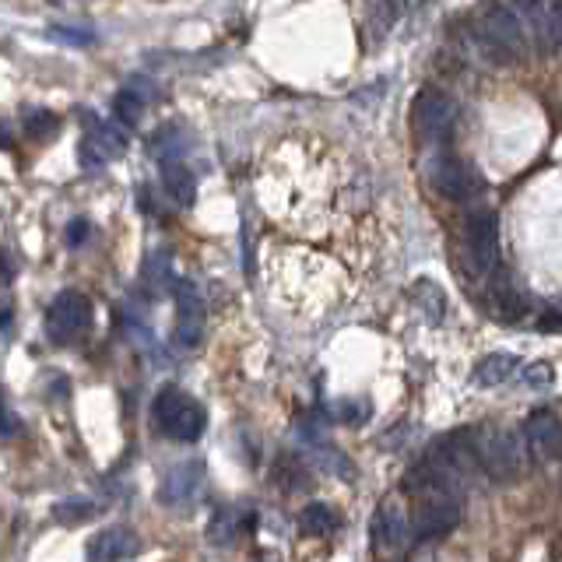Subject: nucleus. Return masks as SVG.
Instances as JSON below:
<instances>
[{
  "label": "nucleus",
  "mask_w": 562,
  "mask_h": 562,
  "mask_svg": "<svg viewBox=\"0 0 562 562\" xmlns=\"http://www.w3.org/2000/svg\"><path fill=\"white\" fill-rule=\"evenodd\" d=\"M468 39L475 43L478 57L489 60L496 67L520 64L527 53V32L520 22L517 8L503 4V0H485L478 4V11L471 15Z\"/></svg>",
  "instance_id": "nucleus-1"
},
{
  "label": "nucleus",
  "mask_w": 562,
  "mask_h": 562,
  "mask_svg": "<svg viewBox=\"0 0 562 562\" xmlns=\"http://www.w3.org/2000/svg\"><path fill=\"white\" fill-rule=\"evenodd\" d=\"M152 418L159 433H166L176 443H197L204 436V426H208V415H204L201 404L190 394H183L180 387H173V383L159 390L152 404Z\"/></svg>",
  "instance_id": "nucleus-2"
},
{
  "label": "nucleus",
  "mask_w": 562,
  "mask_h": 562,
  "mask_svg": "<svg viewBox=\"0 0 562 562\" xmlns=\"http://www.w3.org/2000/svg\"><path fill=\"white\" fill-rule=\"evenodd\" d=\"M478 464L492 482H513L524 471L527 440L524 433H499V429H471Z\"/></svg>",
  "instance_id": "nucleus-3"
},
{
  "label": "nucleus",
  "mask_w": 562,
  "mask_h": 562,
  "mask_svg": "<svg viewBox=\"0 0 562 562\" xmlns=\"http://www.w3.org/2000/svg\"><path fill=\"white\" fill-rule=\"evenodd\" d=\"M92 327V299L85 292H57V299L46 310V334L53 345H74Z\"/></svg>",
  "instance_id": "nucleus-4"
},
{
  "label": "nucleus",
  "mask_w": 562,
  "mask_h": 562,
  "mask_svg": "<svg viewBox=\"0 0 562 562\" xmlns=\"http://www.w3.org/2000/svg\"><path fill=\"white\" fill-rule=\"evenodd\" d=\"M464 260L475 274H492L499 264V229L489 208H471L464 218Z\"/></svg>",
  "instance_id": "nucleus-5"
},
{
  "label": "nucleus",
  "mask_w": 562,
  "mask_h": 562,
  "mask_svg": "<svg viewBox=\"0 0 562 562\" xmlns=\"http://www.w3.org/2000/svg\"><path fill=\"white\" fill-rule=\"evenodd\" d=\"M85 137H81V148H78V162L92 173L106 169L113 159H123L127 155V134H123L120 120L106 123V120H95V113H85Z\"/></svg>",
  "instance_id": "nucleus-6"
},
{
  "label": "nucleus",
  "mask_w": 562,
  "mask_h": 562,
  "mask_svg": "<svg viewBox=\"0 0 562 562\" xmlns=\"http://www.w3.org/2000/svg\"><path fill=\"white\" fill-rule=\"evenodd\" d=\"M429 180H433V187L440 190L443 197H450V201H461V204H475L478 197L485 194V180L475 173L471 166H464L461 159H454V155H436L433 166H429Z\"/></svg>",
  "instance_id": "nucleus-7"
},
{
  "label": "nucleus",
  "mask_w": 562,
  "mask_h": 562,
  "mask_svg": "<svg viewBox=\"0 0 562 562\" xmlns=\"http://www.w3.org/2000/svg\"><path fill=\"white\" fill-rule=\"evenodd\" d=\"M411 120H415V130L426 137L429 145H443L454 130V102L447 99L443 92H418L415 106H411Z\"/></svg>",
  "instance_id": "nucleus-8"
},
{
  "label": "nucleus",
  "mask_w": 562,
  "mask_h": 562,
  "mask_svg": "<svg viewBox=\"0 0 562 562\" xmlns=\"http://www.w3.org/2000/svg\"><path fill=\"white\" fill-rule=\"evenodd\" d=\"M173 299H176V345L183 348H194L201 345L204 338V296L190 278H180L173 285Z\"/></svg>",
  "instance_id": "nucleus-9"
},
{
  "label": "nucleus",
  "mask_w": 562,
  "mask_h": 562,
  "mask_svg": "<svg viewBox=\"0 0 562 562\" xmlns=\"http://www.w3.org/2000/svg\"><path fill=\"white\" fill-rule=\"evenodd\" d=\"M457 524H461V499L457 496L426 499V503L418 506L415 524H411V538L415 541H440V538H447Z\"/></svg>",
  "instance_id": "nucleus-10"
},
{
  "label": "nucleus",
  "mask_w": 562,
  "mask_h": 562,
  "mask_svg": "<svg viewBox=\"0 0 562 562\" xmlns=\"http://www.w3.org/2000/svg\"><path fill=\"white\" fill-rule=\"evenodd\" d=\"M517 8L520 22H524L527 39L534 43L538 53H555L559 50V32H555V18H552V4L548 0H510Z\"/></svg>",
  "instance_id": "nucleus-11"
},
{
  "label": "nucleus",
  "mask_w": 562,
  "mask_h": 562,
  "mask_svg": "<svg viewBox=\"0 0 562 562\" xmlns=\"http://www.w3.org/2000/svg\"><path fill=\"white\" fill-rule=\"evenodd\" d=\"M408 517H404L401 503L397 499H383L380 510L373 513V520H369V538H373V548H380V552H390V548H401L404 541H408Z\"/></svg>",
  "instance_id": "nucleus-12"
},
{
  "label": "nucleus",
  "mask_w": 562,
  "mask_h": 562,
  "mask_svg": "<svg viewBox=\"0 0 562 562\" xmlns=\"http://www.w3.org/2000/svg\"><path fill=\"white\" fill-rule=\"evenodd\" d=\"M137 548H141V538L134 534V527L113 524V527H102L95 538H88L85 555L95 562H113V559H134Z\"/></svg>",
  "instance_id": "nucleus-13"
},
{
  "label": "nucleus",
  "mask_w": 562,
  "mask_h": 562,
  "mask_svg": "<svg viewBox=\"0 0 562 562\" xmlns=\"http://www.w3.org/2000/svg\"><path fill=\"white\" fill-rule=\"evenodd\" d=\"M201 485H204V464L201 461H183V464H176V468L166 471V478H162V485H159V499L166 506H187L197 499Z\"/></svg>",
  "instance_id": "nucleus-14"
},
{
  "label": "nucleus",
  "mask_w": 562,
  "mask_h": 562,
  "mask_svg": "<svg viewBox=\"0 0 562 562\" xmlns=\"http://www.w3.org/2000/svg\"><path fill=\"white\" fill-rule=\"evenodd\" d=\"M524 440H527V454H534L538 461H552L555 454L562 450V422L555 411L541 408L527 418V429H524Z\"/></svg>",
  "instance_id": "nucleus-15"
},
{
  "label": "nucleus",
  "mask_w": 562,
  "mask_h": 562,
  "mask_svg": "<svg viewBox=\"0 0 562 562\" xmlns=\"http://www.w3.org/2000/svg\"><path fill=\"white\" fill-rule=\"evenodd\" d=\"M162 187H166V194L173 197L180 208H194V201H197V180H194V173H190V169L183 166L180 159L162 162Z\"/></svg>",
  "instance_id": "nucleus-16"
},
{
  "label": "nucleus",
  "mask_w": 562,
  "mask_h": 562,
  "mask_svg": "<svg viewBox=\"0 0 562 562\" xmlns=\"http://www.w3.org/2000/svg\"><path fill=\"white\" fill-rule=\"evenodd\" d=\"M517 366H520L517 355L492 352L475 366V383H478V387H499V383H506L513 373H517Z\"/></svg>",
  "instance_id": "nucleus-17"
},
{
  "label": "nucleus",
  "mask_w": 562,
  "mask_h": 562,
  "mask_svg": "<svg viewBox=\"0 0 562 562\" xmlns=\"http://www.w3.org/2000/svg\"><path fill=\"white\" fill-rule=\"evenodd\" d=\"M299 524H303V531L313 534V538H331L341 527V517L331 503H310L303 510V517H299Z\"/></svg>",
  "instance_id": "nucleus-18"
},
{
  "label": "nucleus",
  "mask_w": 562,
  "mask_h": 562,
  "mask_svg": "<svg viewBox=\"0 0 562 562\" xmlns=\"http://www.w3.org/2000/svg\"><path fill=\"white\" fill-rule=\"evenodd\" d=\"M489 310L499 320H520L524 317V296L513 289L510 281H496V285H489Z\"/></svg>",
  "instance_id": "nucleus-19"
},
{
  "label": "nucleus",
  "mask_w": 562,
  "mask_h": 562,
  "mask_svg": "<svg viewBox=\"0 0 562 562\" xmlns=\"http://www.w3.org/2000/svg\"><path fill=\"white\" fill-rule=\"evenodd\" d=\"M141 281H145V289L152 296H162L173 285V260H169V253H148L145 267H141Z\"/></svg>",
  "instance_id": "nucleus-20"
},
{
  "label": "nucleus",
  "mask_w": 562,
  "mask_h": 562,
  "mask_svg": "<svg viewBox=\"0 0 562 562\" xmlns=\"http://www.w3.org/2000/svg\"><path fill=\"white\" fill-rule=\"evenodd\" d=\"M113 116L123 123V127L141 123V116H145V99H141V92H134V88H120V92L113 95Z\"/></svg>",
  "instance_id": "nucleus-21"
},
{
  "label": "nucleus",
  "mask_w": 562,
  "mask_h": 562,
  "mask_svg": "<svg viewBox=\"0 0 562 562\" xmlns=\"http://www.w3.org/2000/svg\"><path fill=\"white\" fill-rule=\"evenodd\" d=\"M60 130V116L53 113V109H25V134L32 137V141H50L53 134Z\"/></svg>",
  "instance_id": "nucleus-22"
},
{
  "label": "nucleus",
  "mask_w": 562,
  "mask_h": 562,
  "mask_svg": "<svg viewBox=\"0 0 562 562\" xmlns=\"http://www.w3.org/2000/svg\"><path fill=\"white\" fill-rule=\"evenodd\" d=\"M415 299H418V306H422V313H426V320L429 324H440L443 320V310H447V299H443V292H440V285L436 281H418V289H415Z\"/></svg>",
  "instance_id": "nucleus-23"
},
{
  "label": "nucleus",
  "mask_w": 562,
  "mask_h": 562,
  "mask_svg": "<svg viewBox=\"0 0 562 562\" xmlns=\"http://www.w3.org/2000/svg\"><path fill=\"white\" fill-rule=\"evenodd\" d=\"M404 11V0H376L373 15H369V32L373 39H383L390 32V25L397 22V15Z\"/></svg>",
  "instance_id": "nucleus-24"
},
{
  "label": "nucleus",
  "mask_w": 562,
  "mask_h": 562,
  "mask_svg": "<svg viewBox=\"0 0 562 562\" xmlns=\"http://www.w3.org/2000/svg\"><path fill=\"white\" fill-rule=\"evenodd\" d=\"M95 513H99V506H95L92 499H64V503L53 506V517H57L60 524H67V527L85 524V520H92Z\"/></svg>",
  "instance_id": "nucleus-25"
},
{
  "label": "nucleus",
  "mask_w": 562,
  "mask_h": 562,
  "mask_svg": "<svg viewBox=\"0 0 562 562\" xmlns=\"http://www.w3.org/2000/svg\"><path fill=\"white\" fill-rule=\"evenodd\" d=\"M50 39H57V43H71V46H95V32L71 29V25H53Z\"/></svg>",
  "instance_id": "nucleus-26"
},
{
  "label": "nucleus",
  "mask_w": 562,
  "mask_h": 562,
  "mask_svg": "<svg viewBox=\"0 0 562 562\" xmlns=\"http://www.w3.org/2000/svg\"><path fill=\"white\" fill-rule=\"evenodd\" d=\"M552 380H555V373H552V366H548V362H531V366L524 369V383H527V387H534V390H548V387H552Z\"/></svg>",
  "instance_id": "nucleus-27"
},
{
  "label": "nucleus",
  "mask_w": 562,
  "mask_h": 562,
  "mask_svg": "<svg viewBox=\"0 0 562 562\" xmlns=\"http://www.w3.org/2000/svg\"><path fill=\"white\" fill-rule=\"evenodd\" d=\"M88 236H92L88 218H74V222L67 225V246H74V250H78L81 243H88Z\"/></svg>",
  "instance_id": "nucleus-28"
},
{
  "label": "nucleus",
  "mask_w": 562,
  "mask_h": 562,
  "mask_svg": "<svg viewBox=\"0 0 562 562\" xmlns=\"http://www.w3.org/2000/svg\"><path fill=\"white\" fill-rule=\"evenodd\" d=\"M338 415L345 418V422H352V426H359V422H366L369 404H366V401H345V404L338 408Z\"/></svg>",
  "instance_id": "nucleus-29"
},
{
  "label": "nucleus",
  "mask_w": 562,
  "mask_h": 562,
  "mask_svg": "<svg viewBox=\"0 0 562 562\" xmlns=\"http://www.w3.org/2000/svg\"><path fill=\"white\" fill-rule=\"evenodd\" d=\"M15 415H11L8 408H4V397H0V433H15Z\"/></svg>",
  "instance_id": "nucleus-30"
},
{
  "label": "nucleus",
  "mask_w": 562,
  "mask_h": 562,
  "mask_svg": "<svg viewBox=\"0 0 562 562\" xmlns=\"http://www.w3.org/2000/svg\"><path fill=\"white\" fill-rule=\"evenodd\" d=\"M0 148H4V152L11 148V134H8V127H4V123H0Z\"/></svg>",
  "instance_id": "nucleus-31"
}]
</instances>
